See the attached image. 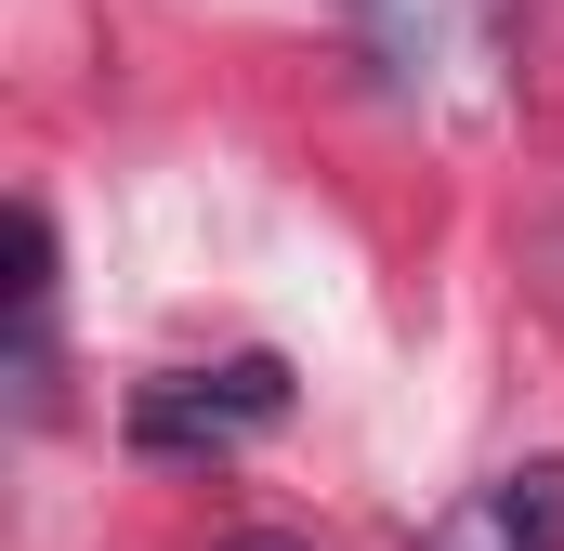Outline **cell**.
Instances as JSON below:
<instances>
[{
	"mask_svg": "<svg viewBox=\"0 0 564 551\" xmlns=\"http://www.w3.org/2000/svg\"><path fill=\"white\" fill-rule=\"evenodd\" d=\"M421 551H564V460H525V473H486L459 512H433Z\"/></svg>",
	"mask_w": 564,
	"mask_h": 551,
	"instance_id": "cell-2",
	"label": "cell"
},
{
	"mask_svg": "<svg viewBox=\"0 0 564 551\" xmlns=\"http://www.w3.org/2000/svg\"><path fill=\"white\" fill-rule=\"evenodd\" d=\"M355 26H368L381 79H421V66H433V40H446V0H355Z\"/></svg>",
	"mask_w": 564,
	"mask_h": 551,
	"instance_id": "cell-3",
	"label": "cell"
},
{
	"mask_svg": "<svg viewBox=\"0 0 564 551\" xmlns=\"http://www.w3.org/2000/svg\"><path fill=\"white\" fill-rule=\"evenodd\" d=\"M276 420H289V368L276 355H224V368L144 381L132 395V446L144 460H224V446H250V433H276Z\"/></svg>",
	"mask_w": 564,
	"mask_h": 551,
	"instance_id": "cell-1",
	"label": "cell"
},
{
	"mask_svg": "<svg viewBox=\"0 0 564 551\" xmlns=\"http://www.w3.org/2000/svg\"><path fill=\"white\" fill-rule=\"evenodd\" d=\"M237 551H302V539H237Z\"/></svg>",
	"mask_w": 564,
	"mask_h": 551,
	"instance_id": "cell-4",
	"label": "cell"
}]
</instances>
